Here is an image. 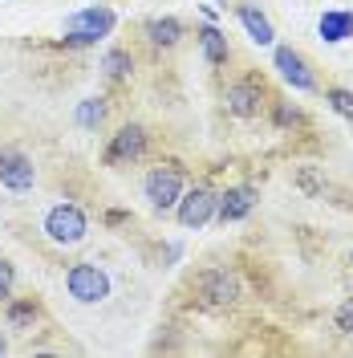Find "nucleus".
I'll return each instance as SVG.
<instances>
[{
    "mask_svg": "<svg viewBox=\"0 0 353 358\" xmlns=\"http://www.w3.org/2000/svg\"><path fill=\"white\" fill-rule=\"evenodd\" d=\"M252 203H256V187H248V183L227 187V192L216 196V216H220L223 224H236V220H243V216L252 212Z\"/></svg>",
    "mask_w": 353,
    "mask_h": 358,
    "instance_id": "obj_9",
    "label": "nucleus"
},
{
    "mask_svg": "<svg viewBox=\"0 0 353 358\" xmlns=\"http://www.w3.org/2000/svg\"><path fill=\"white\" fill-rule=\"evenodd\" d=\"M199 289V301L207 306V310H227V306H236L240 301V281L227 273V268H203L195 281Z\"/></svg>",
    "mask_w": 353,
    "mask_h": 358,
    "instance_id": "obj_5",
    "label": "nucleus"
},
{
    "mask_svg": "<svg viewBox=\"0 0 353 358\" xmlns=\"http://www.w3.org/2000/svg\"><path fill=\"white\" fill-rule=\"evenodd\" d=\"M147 151V131L142 127H122L114 134V143L106 147V163L118 167V163H134V159Z\"/></svg>",
    "mask_w": 353,
    "mask_h": 358,
    "instance_id": "obj_10",
    "label": "nucleus"
},
{
    "mask_svg": "<svg viewBox=\"0 0 353 358\" xmlns=\"http://www.w3.org/2000/svg\"><path fill=\"white\" fill-rule=\"evenodd\" d=\"M325 98H329V106H333L337 114H341V118H353V90L333 86L329 94H325Z\"/></svg>",
    "mask_w": 353,
    "mask_h": 358,
    "instance_id": "obj_18",
    "label": "nucleus"
},
{
    "mask_svg": "<svg viewBox=\"0 0 353 358\" xmlns=\"http://www.w3.org/2000/svg\"><path fill=\"white\" fill-rule=\"evenodd\" d=\"M147 37L155 45H163V49H171V45H179V37H183V24H179L175 17H155V21H147Z\"/></svg>",
    "mask_w": 353,
    "mask_h": 358,
    "instance_id": "obj_14",
    "label": "nucleus"
},
{
    "mask_svg": "<svg viewBox=\"0 0 353 358\" xmlns=\"http://www.w3.org/2000/svg\"><path fill=\"white\" fill-rule=\"evenodd\" d=\"M276 69H280V78H285L292 90H313L317 82H313V73H309V66H305V57L296 53V49H288V45H280L276 49Z\"/></svg>",
    "mask_w": 353,
    "mask_h": 358,
    "instance_id": "obj_11",
    "label": "nucleus"
},
{
    "mask_svg": "<svg viewBox=\"0 0 353 358\" xmlns=\"http://www.w3.org/2000/svg\"><path fill=\"white\" fill-rule=\"evenodd\" d=\"M175 216L183 228H203V224L216 216V192L207 187V183H195V187H187L175 203Z\"/></svg>",
    "mask_w": 353,
    "mask_h": 358,
    "instance_id": "obj_6",
    "label": "nucleus"
},
{
    "mask_svg": "<svg viewBox=\"0 0 353 358\" xmlns=\"http://www.w3.org/2000/svg\"><path fill=\"white\" fill-rule=\"evenodd\" d=\"M223 102H227V110L236 118H256L260 106H264V86L260 82H232L227 94H223Z\"/></svg>",
    "mask_w": 353,
    "mask_h": 358,
    "instance_id": "obj_8",
    "label": "nucleus"
},
{
    "mask_svg": "<svg viewBox=\"0 0 353 358\" xmlns=\"http://www.w3.org/2000/svg\"><path fill=\"white\" fill-rule=\"evenodd\" d=\"M142 196L151 200L155 212H171L179 203V196H183V167L179 163H158V167H151L147 179H142Z\"/></svg>",
    "mask_w": 353,
    "mask_h": 358,
    "instance_id": "obj_1",
    "label": "nucleus"
},
{
    "mask_svg": "<svg viewBox=\"0 0 353 358\" xmlns=\"http://www.w3.org/2000/svg\"><path fill=\"white\" fill-rule=\"evenodd\" d=\"M199 45H203V57H207L211 66H223V62H227V37H223L216 24H207V29L199 33Z\"/></svg>",
    "mask_w": 353,
    "mask_h": 358,
    "instance_id": "obj_15",
    "label": "nucleus"
},
{
    "mask_svg": "<svg viewBox=\"0 0 353 358\" xmlns=\"http://www.w3.org/2000/svg\"><path fill=\"white\" fill-rule=\"evenodd\" d=\"M33 317H37V306H33V301H17V306H8V322H13V326H29Z\"/></svg>",
    "mask_w": 353,
    "mask_h": 358,
    "instance_id": "obj_19",
    "label": "nucleus"
},
{
    "mask_svg": "<svg viewBox=\"0 0 353 358\" xmlns=\"http://www.w3.org/2000/svg\"><path fill=\"white\" fill-rule=\"evenodd\" d=\"M102 69H106L110 78H126V73L134 69V57L126 53V49H110V53L102 57Z\"/></svg>",
    "mask_w": 353,
    "mask_h": 358,
    "instance_id": "obj_17",
    "label": "nucleus"
},
{
    "mask_svg": "<svg viewBox=\"0 0 353 358\" xmlns=\"http://www.w3.org/2000/svg\"><path fill=\"white\" fill-rule=\"evenodd\" d=\"M33 179H37L33 159L24 155V151H17V147H0V183L8 192H29Z\"/></svg>",
    "mask_w": 353,
    "mask_h": 358,
    "instance_id": "obj_7",
    "label": "nucleus"
},
{
    "mask_svg": "<svg viewBox=\"0 0 353 358\" xmlns=\"http://www.w3.org/2000/svg\"><path fill=\"white\" fill-rule=\"evenodd\" d=\"M333 322H337V330H341V334H353V297L341 306V310H337V317H333Z\"/></svg>",
    "mask_w": 353,
    "mask_h": 358,
    "instance_id": "obj_21",
    "label": "nucleus"
},
{
    "mask_svg": "<svg viewBox=\"0 0 353 358\" xmlns=\"http://www.w3.org/2000/svg\"><path fill=\"white\" fill-rule=\"evenodd\" d=\"M4 350H8V342H4V334H0V355H4Z\"/></svg>",
    "mask_w": 353,
    "mask_h": 358,
    "instance_id": "obj_23",
    "label": "nucleus"
},
{
    "mask_svg": "<svg viewBox=\"0 0 353 358\" xmlns=\"http://www.w3.org/2000/svg\"><path fill=\"white\" fill-rule=\"evenodd\" d=\"M66 289L73 301H82V306H98V301H106L110 297V277L102 273L98 265H73L66 273Z\"/></svg>",
    "mask_w": 353,
    "mask_h": 358,
    "instance_id": "obj_3",
    "label": "nucleus"
},
{
    "mask_svg": "<svg viewBox=\"0 0 353 358\" xmlns=\"http://www.w3.org/2000/svg\"><path fill=\"white\" fill-rule=\"evenodd\" d=\"M317 33H321L329 45L350 41V37H353V13H350V8H329V13H321Z\"/></svg>",
    "mask_w": 353,
    "mask_h": 358,
    "instance_id": "obj_12",
    "label": "nucleus"
},
{
    "mask_svg": "<svg viewBox=\"0 0 353 358\" xmlns=\"http://www.w3.org/2000/svg\"><path fill=\"white\" fill-rule=\"evenodd\" d=\"M102 118H106V106H102V98H86V102L77 106V127H82V131H93V127H102Z\"/></svg>",
    "mask_w": 353,
    "mask_h": 358,
    "instance_id": "obj_16",
    "label": "nucleus"
},
{
    "mask_svg": "<svg viewBox=\"0 0 353 358\" xmlns=\"http://www.w3.org/2000/svg\"><path fill=\"white\" fill-rule=\"evenodd\" d=\"M236 17H240V24L248 29V37H252L256 45H272V37H276V33H272V21H268L256 4H240Z\"/></svg>",
    "mask_w": 353,
    "mask_h": 358,
    "instance_id": "obj_13",
    "label": "nucleus"
},
{
    "mask_svg": "<svg viewBox=\"0 0 353 358\" xmlns=\"http://www.w3.org/2000/svg\"><path fill=\"white\" fill-rule=\"evenodd\" d=\"M86 212L77 208V203H57V208H49V216H45V236L53 241V245H77V241H86Z\"/></svg>",
    "mask_w": 353,
    "mask_h": 358,
    "instance_id": "obj_4",
    "label": "nucleus"
},
{
    "mask_svg": "<svg viewBox=\"0 0 353 358\" xmlns=\"http://www.w3.org/2000/svg\"><path fill=\"white\" fill-rule=\"evenodd\" d=\"M114 33V13L106 4H89L66 21V45H98Z\"/></svg>",
    "mask_w": 353,
    "mask_h": 358,
    "instance_id": "obj_2",
    "label": "nucleus"
},
{
    "mask_svg": "<svg viewBox=\"0 0 353 358\" xmlns=\"http://www.w3.org/2000/svg\"><path fill=\"white\" fill-rule=\"evenodd\" d=\"M276 122H280V127H288V122H296V110H288V106H280V110H276Z\"/></svg>",
    "mask_w": 353,
    "mask_h": 358,
    "instance_id": "obj_22",
    "label": "nucleus"
},
{
    "mask_svg": "<svg viewBox=\"0 0 353 358\" xmlns=\"http://www.w3.org/2000/svg\"><path fill=\"white\" fill-rule=\"evenodd\" d=\"M13 285H17V268L0 257V301H8V297H13Z\"/></svg>",
    "mask_w": 353,
    "mask_h": 358,
    "instance_id": "obj_20",
    "label": "nucleus"
}]
</instances>
